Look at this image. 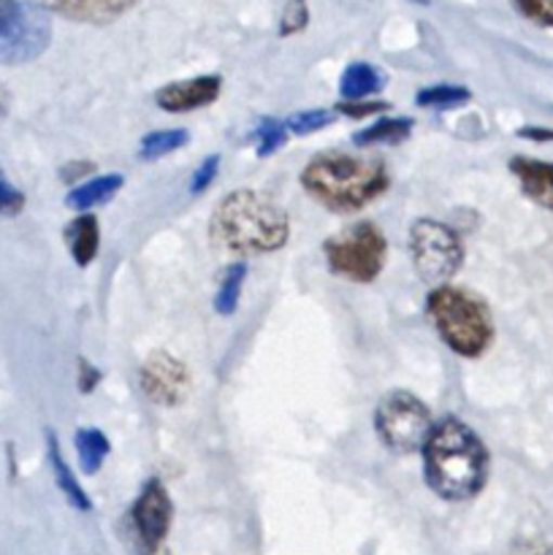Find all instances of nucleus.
Wrapping results in <instances>:
<instances>
[{
	"label": "nucleus",
	"instance_id": "obj_1",
	"mask_svg": "<svg viewBox=\"0 0 553 555\" xmlns=\"http://www.w3.org/2000/svg\"><path fill=\"white\" fill-rule=\"evenodd\" d=\"M301 188L323 209L350 215L361 211L388 190V168L377 157L329 150L314 155L304 166Z\"/></svg>",
	"mask_w": 553,
	"mask_h": 555
},
{
	"label": "nucleus",
	"instance_id": "obj_2",
	"mask_svg": "<svg viewBox=\"0 0 553 555\" xmlns=\"http://www.w3.org/2000/svg\"><path fill=\"white\" fill-rule=\"evenodd\" d=\"M423 475L445 502L477 496L488 477V453L480 437L466 423L445 417L423 444Z\"/></svg>",
	"mask_w": 553,
	"mask_h": 555
},
{
	"label": "nucleus",
	"instance_id": "obj_3",
	"mask_svg": "<svg viewBox=\"0 0 553 555\" xmlns=\"http://www.w3.org/2000/svg\"><path fill=\"white\" fill-rule=\"evenodd\" d=\"M287 236H291V222L285 209L269 195L249 188L228 193L215 206L209 220V238L215 247L231 255L276 253L285 247Z\"/></svg>",
	"mask_w": 553,
	"mask_h": 555
},
{
	"label": "nucleus",
	"instance_id": "obj_4",
	"mask_svg": "<svg viewBox=\"0 0 553 555\" xmlns=\"http://www.w3.org/2000/svg\"><path fill=\"white\" fill-rule=\"evenodd\" d=\"M439 339L461 358H480L493 341V320L486 304L464 287L437 285L426 301Z\"/></svg>",
	"mask_w": 553,
	"mask_h": 555
},
{
	"label": "nucleus",
	"instance_id": "obj_5",
	"mask_svg": "<svg viewBox=\"0 0 553 555\" xmlns=\"http://www.w3.org/2000/svg\"><path fill=\"white\" fill-rule=\"evenodd\" d=\"M325 263L347 282H374L385 266L388 238L374 222H352L323 244Z\"/></svg>",
	"mask_w": 553,
	"mask_h": 555
},
{
	"label": "nucleus",
	"instance_id": "obj_6",
	"mask_svg": "<svg viewBox=\"0 0 553 555\" xmlns=\"http://www.w3.org/2000/svg\"><path fill=\"white\" fill-rule=\"evenodd\" d=\"M52 43V20L43 3L0 0V54L5 65H25Z\"/></svg>",
	"mask_w": 553,
	"mask_h": 555
},
{
	"label": "nucleus",
	"instance_id": "obj_7",
	"mask_svg": "<svg viewBox=\"0 0 553 555\" xmlns=\"http://www.w3.org/2000/svg\"><path fill=\"white\" fill-rule=\"evenodd\" d=\"M374 428H377L380 442L394 453L423 450L434 431L426 404L404 390H394L380 399L377 410H374Z\"/></svg>",
	"mask_w": 553,
	"mask_h": 555
},
{
	"label": "nucleus",
	"instance_id": "obj_8",
	"mask_svg": "<svg viewBox=\"0 0 553 555\" xmlns=\"http://www.w3.org/2000/svg\"><path fill=\"white\" fill-rule=\"evenodd\" d=\"M410 253L415 274L426 285H448L464 263V247L453 228L426 217L410 228Z\"/></svg>",
	"mask_w": 553,
	"mask_h": 555
},
{
	"label": "nucleus",
	"instance_id": "obj_9",
	"mask_svg": "<svg viewBox=\"0 0 553 555\" xmlns=\"http://www.w3.org/2000/svg\"><path fill=\"white\" fill-rule=\"evenodd\" d=\"M141 393L157 406H179L190 393V374L184 363L168 350H155L139 372Z\"/></svg>",
	"mask_w": 553,
	"mask_h": 555
},
{
	"label": "nucleus",
	"instance_id": "obj_10",
	"mask_svg": "<svg viewBox=\"0 0 553 555\" xmlns=\"http://www.w3.org/2000/svg\"><path fill=\"white\" fill-rule=\"evenodd\" d=\"M130 518H133V529L141 547L146 553L160 551L168 526H171V499H168V491L163 488L160 480L146 482L141 496L136 499Z\"/></svg>",
	"mask_w": 553,
	"mask_h": 555
},
{
	"label": "nucleus",
	"instance_id": "obj_11",
	"mask_svg": "<svg viewBox=\"0 0 553 555\" xmlns=\"http://www.w3.org/2000/svg\"><path fill=\"white\" fill-rule=\"evenodd\" d=\"M222 79L217 74L195 76V79H182L171 81V85L160 87L155 92V103L163 108V112L171 114H184L195 112V108H204L209 103H215L220 98Z\"/></svg>",
	"mask_w": 553,
	"mask_h": 555
},
{
	"label": "nucleus",
	"instance_id": "obj_12",
	"mask_svg": "<svg viewBox=\"0 0 553 555\" xmlns=\"http://www.w3.org/2000/svg\"><path fill=\"white\" fill-rule=\"evenodd\" d=\"M52 14L85 25H108L128 14L139 0H41Z\"/></svg>",
	"mask_w": 553,
	"mask_h": 555
},
{
	"label": "nucleus",
	"instance_id": "obj_13",
	"mask_svg": "<svg viewBox=\"0 0 553 555\" xmlns=\"http://www.w3.org/2000/svg\"><path fill=\"white\" fill-rule=\"evenodd\" d=\"M510 171L515 173L526 198L553 211V163L535 160V157H513Z\"/></svg>",
	"mask_w": 553,
	"mask_h": 555
},
{
	"label": "nucleus",
	"instance_id": "obj_14",
	"mask_svg": "<svg viewBox=\"0 0 553 555\" xmlns=\"http://www.w3.org/2000/svg\"><path fill=\"white\" fill-rule=\"evenodd\" d=\"M123 184L125 179L119 177V173H103V177L90 179V182L76 184V188L65 195V206L74 211H90L95 209V206L108 204V201L123 190Z\"/></svg>",
	"mask_w": 553,
	"mask_h": 555
},
{
	"label": "nucleus",
	"instance_id": "obj_15",
	"mask_svg": "<svg viewBox=\"0 0 553 555\" xmlns=\"http://www.w3.org/2000/svg\"><path fill=\"white\" fill-rule=\"evenodd\" d=\"M65 242H68L70 258L76 266H90L92 258L98 255V244H101V228H98V217L90 211H81L68 228H65Z\"/></svg>",
	"mask_w": 553,
	"mask_h": 555
},
{
	"label": "nucleus",
	"instance_id": "obj_16",
	"mask_svg": "<svg viewBox=\"0 0 553 555\" xmlns=\"http://www.w3.org/2000/svg\"><path fill=\"white\" fill-rule=\"evenodd\" d=\"M385 87V76L369 63H350L339 79L342 101H363Z\"/></svg>",
	"mask_w": 553,
	"mask_h": 555
},
{
	"label": "nucleus",
	"instance_id": "obj_17",
	"mask_svg": "<svg viewBox=\"0 0 553 555\" xmlns=\"http://www.w3.org/2000/svg\"><path fill=\"white\" fill-rule=\"evenodd\" d=\"M47 444H49V461H52V469H54V482H57V488L63 491V496L68 499L70 507L81 509V513H90L92 509L90 499H87V493L81 491V486L76 482L74 472H70L68 464H65L63 453H60L57 439H54L52 431L47 434Z\"/></svg>",
	"mask_w": 553,
	"mask_h": 555
},
{
	"label": "nucleus",
	"instance_id": "obj_18",
	"mask_svg": "<svg viewBox=\"0 0 553 555\" xmlns=\"http://www.w3.org/2000/svg\"><path fill=\"white\" fill-rule=\"evenodd\" d=\"M74 444H76V455H79V466L85 475H95V472L103 466V461L108 459V450H112L106 434L90 426L76 431Z\"/></svg>",
	"mask_w": 553,
	"mask_h": 555
},
{
	"label": "nucleus",
	"instance_id": "obj_19",
	"mask_svg": "<svg viewBox=\"0 0 553 555\" xmlns=\"http://www.w3.org/2000/svg\"><path fill=\"white\" fill-rule=\"evenodd\" d=\"M412 125L415 122H412L410 117H383L374 125H369V128L352 133V141H356L358 146L399 144V141H404L407 135H410Z\"/></svg>",
	"mask_w": 553,
	"mask_h": 555
},
{
	"label": "nucleus",
	"instance_id": "obj_20",
	"mask_svg": "<svg viewBox=\"0 0 553 555\" xmlns=\"http://www.w3.org/2000/svg\"><path fill=\"white\" fill-rule=\"evenodd\" d=\"M244 276H247V266L233 263L228 266L226 274H222L220 287H217L215 296V312L222 314V318H231L239 307V296H242Z\"/></svg>",
	"mask_w": 553,
	"mask_h": 555
},
{
	"label": "nucleus",
	"instance_id": "obj_21",
	"mask_svg": "<svg viewBox=\"0 0 553 555\" xmlns=\"http://www.w3.org/2000/svg\"><path fill=\"white\" fill-rule=\"evenodd\" d=\"M188 141H190V133L182 128L155 130V133H150L141 139L139 157L141 160H157V157H166V155H171V152L182 150Z\"/></svg>",
	"mask_w": 553,
	"mask_h": 555
},
{
	"label": "nucleus",
	"instance_id": "obj_22",
	"mask_svg": "<svg viewBox=\"0 0 553 555\" xmlns=\"http://www.w3.org/2000/svg\"><path fill=\"white\" fill-rule=\"evenodd\" d=\"M472 98V92L466 87L459 85H434L426 87V90L417 92V106L426 108H450V106H461Z\"/></svg>",
	"mask_w": 553,
	"mask_h": 555
},
{
	"label": "nucleus",
	"instance_id": "obj_23",
	"mask_svg": "<svg viewBox=\"0 0 553 555\" xmlns=\"http://www.w3.org/2000/svg\"><path fill=\"white\" fill-rule=\"evenodd\" d=\"M287 130L291 128H287V122H282V119H263V122L253 130V139L255 144H258V155L269 157L274 155L276 150H282L287 141Z\"/></svg>",
	"mask_w": 553,
	"mask_h": 555
},
{
	"label": "nucleus",
	"instance_id": "obj_24",
	"mask_svg": "<svg viewBox=\"0 0 553 555\" xmlns=\"http://www.w3.org/2000/svg\"><path fill=\"white\" fill-rule=\"evenodd\" d=\"M309 22V5L307 0H287L285 11H282V20H280V36H296L307 27Z\"/></svg>",
	"mask_w": 553,
	"mask_h": 555
},
{
	"label": "nucleus",
	"instance_id": "obj_25",
	"mask_svg": "<svg viewBox=\"0 0 553 555\" xmlns=\"http://www.w3.org/2000/svg\"><path fill=\"white\" fill-rule=\"evenodd\" d=\"M331 122H334V112H325V108H312V112H301V114H296V117L287 119V128H291V133H296V135H309Z\"/></svg>",
	"mask_w": 553,
	"mask_h": 555
},
{
	"label": "nucleus",
	"instance_id": "obj_26",
	"mask_svg": "<svg viewBox=\"0 0 553 555\" xmlns=\"http://www.w3.org/2000/svg\"><path fill=\"white\" fill-rule=\"evenodd\" d=\"M217 168H220V155H209V157H204V160H201V166L195 168L193 179H190V193H193V195L204 193V190L209 188L211 182H215Z\"/></svg>",
	"mask_w": 553,
	"mask_h": 555
},
{
	"label": "nucleus",
	"instance_id": "obj_27",
	"mask_svg": "<svg viewBox=\"0 0 553 555\" xmlns=\"http://www.w3.org/2000/svg\"><path fill=\"white\" fill-rule=\"evenodd\" d=\"M515 5L529 20L553 27V0H515Z\"/></svg>",
	"mask_w": 553,
	"mask_h": 555
},
{
	"label": "nucleus",
	"instance_id": "obj_28",
	"mask_svg": "<svg viewBox=\"0 0 553 555\" xmlns=\"http://www.w3.org/2000/svg\"><path fill=\"white\" fill-rule=\"evenodd\" d=\"M385 108H388V103L385 101H369V103L342 101V103H336V114H345V117H352V119L372 117V114L385 112Z\"/></svg>",
	"mask_w": 553,
	"mask_h": 555
},
{
	"label": "nucleus",
	"instance_id": "obj_29",
	"mask_svg": "<svg viewBox=\"0 0 553 555\" xmlns=\"http://www.w3.org/2000/svg\"><path fill=\"white\" fill-rule=\"evenodd\" d=\"M0 206H3V215H20L22 206H25V195L20 193L16 188H11L9 179H3L0 182Z\"/></svg>",
	"mask_w": 553,
	"mask_h": 555
},
{
	"label": "nucleus",
	"instance_id": "obj_30",
	"mask_svg": "<svg viewBox=\"0 0 553 555\" xmlns=\"http://www.w3.org/2000/svg\"><path fill=\"white\" fill-rule=\"evenodd\" d=\"M98 383H101V372H98V369H92V363L81 358V361H79V385H81V390H85V393H90V390L95 388Z\"/></svg>",
	"mask_w": 553,
	"mask_h": 555
},
{
	"label": "nucleus",
	"instance_id": "obj_31",
	"mask_svg": "<svg viewBox=\"0 0 553 555\" xmlns=\"http://www.w3.org/2000/svg\"><path fill=\"white\" fill-rule=\"evenodd\" d=\"M520 139H529V141H553V130H542V128H520L518 130Z\"/></svg>",
	"mask_w": 553,
	"mask_h": 555
},
{
	"label": "nucleus",
	"instance_id": "obj_32",
	"mask_svg": "<svg viewBox=\"0 0 553 555\" xmlns=\"http://www.w3.org/2000/svg\"><path fill=\"white\" fill-rule=\"evenodd\" d=\"M68 168L70 171H63V179L65 182H74L76 173H79V177H85V173H90L95 166H92V163H70Z\"/></svg>",
	"mask_w": 553,
	"mask_h": 555
},
{
	"label": "nucleus",
	"instance_id": "obj_33",
	"mask_svg": "<svg viewBox=\"0 0 553 555\" xmlns=\"http://www.w3.org/2000/svg\"><path fill=\"white\" fill-rule=\"evenodd\" d=\"M412 3H421L423 5V3H428V0H412Z\"/></svg>",
	"mask_w": 553,
	"mask_h": 555
}]
</instances>
